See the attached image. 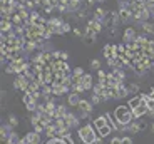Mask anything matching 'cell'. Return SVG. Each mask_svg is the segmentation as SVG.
I'll list each match as a JSON object with an SVG mask.
<instances>
[{
    "label": "cell",
    "instance_id": "obj_1",
    "mask_svg": "<svg viewBox=\"0 0 154 144\" xmlns=\"http://www.w3.org/2000/svg\"><path fill=\"white\" fill-rule=\"evenodd\" d=\"M112 117H114L116 124L119 127H126L127 124H131L134 121V114H132V109L129 106H119L116 107L114 112H112Z\"/></svg>",
    "mask_w": 154,
    "mask_h": 144
},
{
    "label": "cell",
    "instance_id": "obj_2",
    "mask_svg": "<svg viewBox=\"0 0 154 144\" xmlns=\"http://www.w3.org/2000/svg\"><path fill=\"white\" fill-rule=\"evenodd\" d=\"M79 139L84 144H99L100 142V136L97 134L94 124H87L79 129Z\"/></svg>",
    "mask_w": 154,
    "mask_h": 144
},
{
    "label": "cell",
    "instance_id": "obj_3",
    "mask_svg": "<svg viewBox=\"0 0 154 144\" xmlns=\"http://www.w3.org/2000/svg\"><path fill=\"white\" fill-rule=\"evenodd\" d=\"M79 119H81V117H77L75 114H67L66 117H64V121H66V124L69 126L70 129H74V127H77V126H79Z\"/></svg>",
    "mask_w": 154,
    "mask_h": 144
},
{
    "label": "cell",
    "instance_id": "obj_4",
    "mask_svg": "<svg viewBox=\"0 0 154 144\" xmlns=\"http://www.w3.org/2000/svg\"><path fill=\"white\" fill-rule=\"evenodd\" d=\"M79 112H87V114H91L92 112V109H94V104L92 102H89V101H82L81 99V102H79Z\"/></svg>",
    "mask_w": 154,
    "mask_h": 144
},
{
    "label": "cell",
    "instance_id": "obj_5",
    "mask_svg": "<svg viewBox=\"0 0 154 144\" xmlns=\"http://www.w3.org/2000/svg\"><path fill=\"white\" fill-rule=\"evenodd\" d=\"M45 144H74L72 139H70V136H66V137H50L49 141H47Z\"/></svg>",
    "mask_w": 154,
    "mask_h": 144
},
{
    "label": "cell",
    "instance_id": "obj_6",
    "mask_svg": "<svg viewBox=\"0 0 154 144\" xmlns=\"http://www.w3.org/2000/svg\"><path fill=\"white\" fill-rule=\"evenodd\" d=\"M25 137H27L29 144H40V133H37V131H30V133H27Z\"/></svg>",
    "mask_w": 154,
    "mask_h": 144
},
{
    "label": "cell",
    "instance_id": "obj_7",
    "mask_svg": "<svg viewBox=\"0 0 154 144\" xmlns=\"http://www.w3.org/2000/svg\"><path fill=\"white\" fill-rule=\"evenodd\" d=\"M79 102H81V99H79V92H72L69 96V104L70 106H79Z\"/></svg>",
    "mask_w": 154,
    "mask_h": 144
},
{
    "label": "cell",
    "instance_id": "obj_8",
    "mask_svg": "<svg viewBox=\"0 0 154 144\" xmlns=\"http://www.w3.org/2000/svg\"><path fill=\"white\" fill-rule=\"evenodd\" d=\"M124 37H126V42H132V40L136 39V32L132 30V29H127V30L124 32Z\"/></svg>",
    "mask_w": 154,
    "mask_h": 144
},
{
    "label": "cell",
    "instance_id": "obj_9",
    "mask_svg": "<svg viewBox=\"0 0 154 144\" xmlns=\"http://www.w3.org/2000/svg\"><path fill=\"white\" fill-rule=\"evenodd\" d=\"M7 124L10 126V127H14V129H15L17 126H19V119H17V116H14V114H10V116H8V121H7Z\"/></svg>",
    "mask_w": 154,
    "mask_h": 144
},
{
    "label": "cell",
    "instance_id": "obj_10",
    "mask_svg": "<svg viewBox=\"0 0 154 144\" xmlns=\"http://www.w3.org/2000/svg\"><path fill=\"white\" fill-rule=\"evenodd\" d=\"M85 72H84V69H81V67H75V69L72 70V77H82Z\"/></svg>",
    "mask_w": 154,
    "mask_h": 144
},
{
    "label": "cell",
    "instance_id": "obj_11",
    "mask_svg": "<svg viewBox=\"0 0 154 144\" xmlns=\"http://www.w3.org/2000/svg\"><path fill=\"white\" fill-rule=\"evenodd\" d=\"M127 89H129V92L136 94V92H137V90H139V86H137V84H131V86L127 87Z\"/></svg>",
    "mask_w": 154,
    "mask_h": 144
},
{
    "label": "cell",
    "instance_id": "obj_12",
    "mask_svg": "<svg viewBox=\"0 0 154 144\" xmlns=\"http://www.w3.org/2000/svg\"><path fill=\"white\" fill-rule=\"evenodd\" d=\"M89 66L92 67L94 70H99V60H96V59H94V60H91V64H89Z\"/></svg>",
    "mask_w": 154,
    "mask_h": 144
},
{
    "label": "cell",
    "instance_id": "obj_13",
    "mask_svg": "<svg viewBox=\"0 0 154 144\" xmlns=\"http://www.w3.org/2000/svg\"><path fill=\"white\" fill-rule=\"evenodd\" d=\"M121 144H132V139L129 136H124L122 141H121Z\"/></svg>",
    "mask_w": 154,
    "mask_h": 144
},
{
    "label": "cell",
    "instance_id": "obj_14",
    "mask_svg": "<svg viewBox=\"0 0 154 144\" xmlns=\"http://www.w3.org/2000/svg\"><path fill=\"white\" fill-rule=\"evenodd\" d=\"M121 141H122V137H119V136H116V137H112L111 144H121Z\"/></svg>",
    "mask_w": 154,
    "mask_h": 144
},
{
    "label": "cell",
    "instance_id": "obj_15",
    "mask_svg": "<svg viewBox=\"0 0 154 144\" xmlns=\"http://www.w3.org/2000/svg\"><path fill=\"white\" fill-rule=\"evenodd\" d=\"M152 133H154V124H152Z\"/></svg>",
    "mask_w": 154,
    "mask_h": 144
},
{
    "label": "cell",
    "instance_id": "obj_16",
    "mask_svg": "<svg viewBox=\"0 0 154 144\" xmlns=\"http://www.w3.org/2000/svg\"><path fill=\"white\" fill-rule=\"evenodd\" d=\"M99 144H100V142H99Z\"/></svg>",
    "mask_w": 154,
    "mask_h": 144
}]
</instances>
